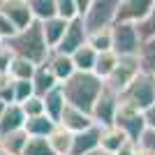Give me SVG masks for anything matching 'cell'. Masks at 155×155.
<instances>
[{
	"instance_id": "cell-1",
	"label": "cell",
	"mask_w": 155,
	"mask_h": 155,
	"mask_svg": "<svg viewBox=\"0 0 155 155\" xmlns=\"http://www.w3.org/2000/svg\"><path fill=\"white\" fill-rule=\"evenodd\" d=\"M63 93L67 104H74L79 109L91 114L95 107L100 93L104 91V79H100L95 72H74L67 81H63Z\"/></svg>"
},
{
	"instance_id": "cell-2",
	"label": "cell",
	"mask_w": 155,
	"mask_h": 155,
	"mask_svg": "<svg viewBox=\"0 0 155 155\" xmlns=\"http://www.w3.org/2000/svg\"><path fill=\"white\" fill-rule=\"evenodd\" d=\"M7 44L12 46V51L16 56L28 58L37 65L46 63L49 56H51V51H53L51 46H49V42H46V37H44L42 21H32L28 28H23L16 35H12V37L7 39Z\"/></svg>"
},
{
	"instance_id": "cell-3",
	"label": "cell",
	"mask_w": 155,
	"mask_h": 155,
	"mask_svg": "<svg viewBox=\"0 0 155 155\" xmlns=\"http://www.w3.org/2000/svg\"><path fill=\"white\" fill-rule=\"evenodd\" d=\"M120 100L139 107L141 111L146 107H150V104H155V77L153 74H146V72H139L130 81L127 88L120 93Z\"/></svg>"
},
{
	"instance_id": "cell-4",
	"label": "cell",
	"mask_w": 155,
	"mask_h": 155,
	"mask_svg": "<svg viewBox=\"0 0 155 155\" xmlns=\"http://www.w3.org/2000/svg\"><path fill=\"white\" fill-rule=\"evenodd\" d=\"M114 32V51L118 56H137L139 49H141V32L137 28V23H130V21H116L111 26Z\"/></svg>"
},
{
	"instance_id": "cell-5",
	"label": "cell",
	"mask_w": 155,
	"mask_h": 155,
	"mask_svg": "<svg viewBox=\"0 0 155 155\" xmlns=\"http://www.w3.org/2000/svg\"><path fill=\"white\" fill-rule=\"evenodd\" d=\"M118 7H120V0H93L88 14L84 16L86 26H88V32L100 30V28H111L116 23Z\"/></svg>"
},
{
	"instance_id": "cell-6",
	"label": "cell",
	"mask_w": 155,
	"mask_h": 155,
	"mask_svg": "<svg viewBox=\"0 0 155 155\" xmlns=\"http://www.w3.org/2000/svg\"><path fill=\"white\" fill-rule=\"evenodd\" d=\"M114 123L120 125L132 141H139L141 132L146 130V120H143L141 109L134 107V104H130V102H125V100L118 102V111H116V120Z\"/></svg>"
},
{
	"instance_id": "cell-7",
	"label": "cell",
	"mask_w": 155,
	"mask_h": 155,
	"mask_svg": "<svg viewBox=\"0 0 155 155\" xmlns=\"http://www.w3.org/2000/svg\"><path fill=\"white\" fill-rule=\"evenodd\" d=\"M139 72H141V67H139V58L137 56H120L116 70L104 79V84L109 86V88H114L116 93H123Z\"/></svg>"
},
{
	"instance_id": "cell-8",
	"label": "cell",
	"mask_w": 155,
	"mask_h": 155,
	"mask_svg": "<svg viewBox=\"0 0 155 155\" xmlns=\"http://www.w3.org/2000/svg\"><path fill=\"white\" fill-rule=\"evenodd\" d=\"M118 102H120V93H116L114 88L104 84V91L100 93L95 107H93L91 116L97 125H111L116 120V111H118Z\"/></svg>"
},
{
	"instance_id": "cell-9",
	"label": "cell",
	"mask_w": 155,
	"mask_h": 155,
	"mask_svg": "<svg viewBox=\"0 0 155 155\" xmlns=\"http://www.w3.org/2000/svg\"><path fill=\"white\" fill-rule=\"evenodd\" d=\"M88 42V26H86L84 16H77V19H72L67 23V30H65V37L58 46H56V51H63V53H74L79 46H84Z\"/></svg>"
},
{
	"instance_id": "cell-10",
	"label": "cell",
	"mask_w": 155,
	"mask_h": 155,
	"mask_svg": "<svg viewBox=\"0 0 155 155\" xmlns=\"http://www.w3.org/2000/svg\"><path fill=\"white\" fill-rule=\"evenodd\" d=\"M58 125H63L65 130H70L72 134H77V132H84V130H88L91 125H95V120H93V116L88 111L79 109L74 104H65Z\"/></svg>"
},
{
	"instance_id": "cell-11",
	"label": "cell",
	"mask_w": 155,
	"mask_h": 155,
	"mask_svg": "<svg viewBox=\"0 0 155 155\" xmlns=\"http://www.w3.org/2000/svg\"><path fill=\"white\" fill-rule=\"evenodd\" d=\"M0 9L9 16V21H12L19 30L28 28L32 21H35L32 9H30V5H28V0H2V2H0Z\"/></svg>"
},
{
	"instance_id": "cell-12",
	"label": "cell",
	"mask_w": 155,
	"mask_h": 155,
	"mask_svg": "<svg viewBox=\"0 0 155 155\" xmlns=\"http://www.w3.org/2000/svg\"><path fill=\"white\" fill-rule=\"evenodd\" d=\"M155 0H120L116 21H130V23H139L146 14L153 9Z\"/></svg>"
},
{
	"instance_id": "cell-13",
	"label": "cell",
	"mask_w": 155,
	"mask_h": 155,
	"mask_svg": "<svg viewBox=\"0 0 155 155\" xmlns=\"http://www.w3.org/2000/svg\"><path fill=\"white\" fill-rule=\"evenodd\" d=\"M100 139H102V125H91L84 132H77L74 134V143H72V153L70 155H86L95 150L100 146Z\"/></svg>"
},
{
	"instance_id": "cell-14",
	"label": "cell",
	"mask_w": 155,
	"mask_h": 155,
	"mask_svg": "<svg viewBox=\"0 0 155 155\" xmlns=\"http://www.w3.org/2000/svg\"><path fill=\"white\" fill-rule=\"evenodd\" d=\"M28 137L30 134L26 132V127L7 132V134H0V153L2 155H23Z\"/></svg>"
},
{
	"instance_id": "cell-15",
	"label": "cell",
	"mask_w": 155,
	"mask_h": 155,
	"mask_svg": "<svg viewBox=\"0 0 155 155\" xmlns=\"http://www.w3.org/2000/svg\"><path fill=\"white\" fill-rule=\"evenodd\" d=\"M46 63H49V67L53 70V74L60 79V84L67 81V79L77 72V65L72 60V53H63V51H56V49H53Z\"/></svg>"
},
{
	"instance_id": "cell-16",
	"label": "cell",
	"mask_w": 155,
	"mask_h": 155,
	"mask_svg": "<svg viewBox=\"0 0 155 155\" xmlns=\"http://www.w3.org/2000/svg\"><path fill=\"white\" fill-rule=\"evenodd\" d=\"M26 120H28V116H26V111H23V107H21L19 102H12L5 109L2 118H0V134H7V132L21 130L23 125H26Z\"/></svg>"
},
{
	"instance_id": "cell-17",
	"label": "cell",
	"mask_w": 155,
	"mask_h": 155,
	"mask_svg": "<svg viewBox=\"0 0 155 155\" xmlns=\"http://www.w3.org/2000/svg\"><path fill=\"white\" fill-rule=\"evenodd\" d=\"M125 141H130L127 132H125L120 125L111 123V125H102V139H100V146L109 153H116Z\"/></svg>"
},
{
	"instance_id": "cell-18",
	"label": "cell",
	"mask_w": 155,
	"mask_h": 155,
	"mask_svg": "<svg viewBox=\"0 0 155 155\" xmlns=\"http://www.w3.org/2000/svg\"><path fill=\"white\" fill-rule=\"evenodd\" d=\"M32 86H35V93H37V95H46V93L53 91L56 86H60V79L53 74L49 63H42V65H37V70H35Z\"/></svg>"
},
{
	"instance_id": "cell-19",
	"label": "cell",
	"mask_w": 155,
	"mask_h": 155,
	"mask_svg": "<svg viewBox=\"0 0 155 155\" xmlns=\"http://www.w3.org/2000/svg\"><path fill=\"white\" fill-rule=\"evenodd\" d=\"M67 23H70V21L63 19V16H51V19L42 21L44 37H46V42H49V46H51V49H56V46L63 42L65 30H67Z\"/></svg>"
},
{
	"instance_id": "cell-20",
	"label": "cell",
	"mask_w": 155,
	"mask_h": 155,
	"mask_svg": "<svg viewBox=\"0 0 155 155\" xmlns=\"http://www.w3.org/2000/svg\"><path fill=\"white\" fill-rule=\"evenodd\" d=\"M49 143L56 155H70L72 153V143H74V134L70 130H65L63 125H56L53 132L49 134Z\"/></svg>"
},
{
	"instance_id": "cell-21",
	"label": "cell",
	"mask_w": 155,
	"mask_h": 155,
	"mask_svg": "<svg viewBox=\"0 0 155 155\" xmlns=\"http://www.w3.org/2000/svg\"><path fill=\"white\" fill-rule=\"evenodd\" d=\"M56 120H53L49 114H42V116H32V118H28L26 120V132L30 137H49L53 132V127H56Z\"/></svg>"
},
{
	"instance_id": "cell-22",
	"label": "cell",
	"mask_w": 155,
	"mask_h": 155,
	"mask_svg": "<svg viewBox=\"0 0 155 155\" xmlns=\"http://www.w3.org/2000/svg\"><path fill=\"white\" fill-rule=\"evenodd\" d=\"M44 97V107H46V114L58 123L60 120V114H63L65 104H67V100H65V93H63V86H56L53 91H49Z\"/></svg>"
},
{
	"instance_id": "cell-23",
	"label": "cell",
	"mask_w": 155,
	"mask_h": 155,
	"mask_svg": "<svg viewBox=\"0 0 155 155\" xmlns=\"http://www.w3.org/2000/svg\"><path fill=\"white\" fill-rule=\"evenodd\" d=\"M97 49H93L88 42H86L84 46H79L77 51L72 53V60H74V65H77L79 72H93L95 70V63H97Z\"/></svg>"
},
{
	"instance_id": "cell-24",
	"label": "cell",
	"mask_w": 155,
	"mask_h": 155,
	"mask_svg": "<svg viewBox=\"0 0 155 155\" xmlns=\"http://www.w3.org/2000/svg\"><path fill=\"white\" fill-rule=\"evenodd\" d=\"M137 58H139V67H141V72L155 77V37L143 39L141 49H139V53H137Z\"/></svg>"
},
{
	"instance_id": "cell-25",
	"label": "cell",
	"mask_w": 155,
	"mask_h": 155,
	"mask_svg": "<svg viewBox=\"0 0 155 155\" xmlns=\"http://www.w3.org/2000/svg\"><path fill=\"white\" fill-rule=\"evenodd\" d=\"M118 60H120V56H118L114 49H109V51H100V53H97V63H95V70H93V72H95L100 79H107L111 72L116 70Z\"/></svg>"
},
{
	"instance_id": "cell-26",
	"label": "cell",
	"mask_w": 155,
	"mask_h": 155,
	"mask_svg": "<svg viewBox=\"0 0 155 155\" xmlns=\"http://www.w3.org/2000/svg\"><path fill=\"white\" fill-rule=\"evenodd\" d=\"M35 70H37V63H32L28 58H21V56H14L12 65H9V74L14 77V81H19V79H32L35 77Z\"/></svg>"
},
{
	"instance_id": "cell-27",
	"label": "cell",
	"mask_w": 155,
	"mask_h": 155,
	"mask_svg": "<svg viewBox=\"0 0 155 155\" xmlns=\"http://www.w3.org/2000/svg\"><path fill=\"white\" fill-rule=\"evenodd\" d=\"M88 44L97 51H109L114 49V32L111 28H100V30H91L88 32Z\"/></svg>"
},
{
	"instance_id": "cell-28",
	"label": "cell",
	"mask_w": 155,
	"mask_h": 155,
	"mask_svg": "<svg viewBox=\"0 0 155 155\" xmlns=\"http://www.w3.org/2000/svg\"><path fill=\"white\" fill-rule=\"evenodd\" d=\"M28 5L32 9L35 21H46V19H51V16H58L56 0H28Z\"/></svg>"
},
{
	"instance_id": "cell-29",
	"label": "cell",
	"mask_w": 155,
	"mask_h": 155,
	"mask_svg": "<svg viewBox=\"0 0 155 155\" xmlns=\"http://www.w3.org/2000/svg\"><path fill=\"white\" fill-rule=\"evenodd\" d=\"M23 155H56L49 143V137H28Z\"/></svg>"
},
{
	"instance_id": "cell-30",
	"label": "cell",
	"mask_w": 155,
	"mask_h": 155,
	"mask_svg": "<svg viewBox=\"0 0 155 155\" xmlns=\"http://www.w3.org/2000/svg\"><path fill=\"white\" fill-rule=\"evenodd\" d=\"M21 107H23V111H26V116L32 118V116H42V114H46V107H44V97L42 95H30L26 100V102H21Z\"/></svg>"
},
{
	"instance_id": "cell-31",
	"label": "cell",
	"mask_w": 155,
	"mask_h": 155,
	"mask_svg": "<svg viewBox=\"0 0 155 155\" xmlns=\"http://www.w3.org/2000/svg\"><path fill=\"white\" fill-rule=\"evenodd\" d=\"M30 95H35V86H32V79H19L14 81V100L16 102H26Z\"/></svg>"
},
{
	"instance_id": "cell-32",
	"label": "cell",
	"mask_w": 155,
	"mask_h": 155,
	"mask_svg": "<svg viewBox=\"0 0 155 155\" xmlns=\"http://www.w3.org/2000/svg\"><path fill=\"white\" fill-rule=\"evenodd\" d=\"M56 12H58V16H63V19L72 21L79 16V7H77V0H56Z\"/></svg>"
},
{
	"instance_id": "cell-33",
	"label": "cell",
	"mask_w": 155,
	"mask_h": 155,
	"mask_svg": "<svg viewBox=\"0 0 155 155\" xmlns=\"http://www.w3.org/2000/svg\"><path fill=\"white\" fill-rule=\"evenodd\" d=\"M137 28H139V32H141L143 39L155 37V5H153V9H150V12L146 14L139 23H137Z\"/></svg>"
},
{
	"instance_id": "cell-34",
	"label": "cell",
	"mask_w": 155,
	"mask_h": 155,
	"mask_svg": "<svg viewBox=\"0 0 155 155\" xmlns=\"http://www.w3.org/2000/svg\"><path fill=\"white\" fill-rule=\"evenodd\" d=\"M14 56H16V53L12 51V46L7 44V39H5V42L0 44V72H9V65H12Z\"/></svg>"
},
{
	"instance_id": "cell-35",
	"label": "cell",
	"mask_w": 155,
	"mask_h": 155,
	"mask_svg": "<svg viewBox=\"0 0 155 155\" xmlns=\"http://www.w3.org/2000/svg\"><path fill=\"white\" fill-rule=\"evenodd\" d=\"M16 32H19V28L14 26L12 21H9V16L0 9V37H2V39H9L12 35H16Z\"/></svg>"
},
{
	"instance_id": "cell-36",
	"label": "cell",
	"mask_w": 155,
	"mask_h": 155,
	"mask_svg": "<svg viewBox=\"0 0 155 155\" xmlns=\"http://www.w3.org/2000/svg\"><path fill=\"white\" fill-rule=\"evenodd\" d=\"M139 146L141 148H148V150H153L155 153V127H146L141 132V137H139Z\"/></svg>"
},
{
	"instance_id": "cell-37",
	"label": "cell",
	"mask_w": 155,
	"mask_h": 155,
	"mask_svg": "<svg viewBox=\"0 0 155 155\" xmlns=\"http://www.w3.org/2000/svg\"><path fill=\"white\" fill-rule=\"evenodd\" d=\"M114 155H137V141H132V139H130V141H125Z\"/></svg>"
},
{
	"instance_id": "cell-38",
	"label": "cell",
	"mask_w": 155,
	"mask_h": 155,
	"mask_svg": "<svg viewBox=\"0 0 155 155\" xmlns=\"http://www.w3.org/2000/svg\"><path fill=\"white\" fill-rule=\"evenodd\" d=\"M141 114H143V120H146V127H155V104L146 107Z\"/></svg>"
},
{
	"instance_id": "cell-39",
	"label": "cell",
	"mask_w": 155,
	"mask_h": 155,
	"mask_svg": "<svg viewBox=\"0 0 155 155\" xmlns=\"http://www.w3.org/2000/svg\"><path fill=\"white\" fill-rule=\"evenodd\" d=\"M93 0H77V7H79V16H86L88 9H91Z\"/></svg>"
},
{
	"instance_id": "cell-40",
	"label": "cell",
	"mask_w": 155,
	"mask_h": 155,
	"mask_svg": "<svg viewBox=\"0 0 155 155\" xmlns=\"http://www.w3.org/2000/svg\"><path fill=\"white\" fill-rule=\"evenodd\" d=\"M86 155H114V153H109V150H104L102 146H97L95 150H91V153H86Z\"/></svg>"
},
{
	"instance_id": "cell-41",
	"label": "cell",
	"mask_w": 155,
	"mask_h": 155,
	"mask_svg": "<svg viewBox=\"0 0 155 155\" xmlns=\"http://www.w3.org/2000/svg\"><path fill=\"white\" fill-rule=\"evenodd\" d=\"M137 155H155L153 150H148V148H141L139 143H137Z\"/></svg>"
},
{
	"instance_id": "cell-42",
	"label": "cell",
	"mask_w": 155,
	"mask_h": 155,
	"mask_svg": "<svg viewBox=\"0 0 155 155\" xmlns=\"http://www.w3.org/2000/svg\"><path fill=\"white\" fill-rule=\"evenodd\" d=\"M9 107V102H5L2 97H0V118H2V114H5V109Z\"/></svg>"
},
{
	"instance_id": "cell-43",
	"label": "cell",
	"mask_w": 155,
	"mask_h": 155,
	"mask_svg": "<svg viewBox=\"0 0 155 155\" xmlns=\"http://www.w3.org/2000/svg\"><path fill=\"white\" fill-rule=\"evenodd\" d=\"M0 2H2V0H0Z\"/></svg>"
},
{
	"instance_id": "cell-44",
	"label": "cell",
	"mask_w": 155,
	"mask_h": 155,
	"mask_svg": "<svg viewBox=\"0 0 155 155\" xmlns=\"http://www.w3.org/2000/svg\"><path fill=\"white\" fill-rule=\"evenodd\" d=\"M0 155H2V153H0Z\"/></svg>"
}]
</instances>
